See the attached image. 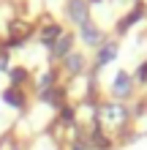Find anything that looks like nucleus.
<instances>
[{
  "label": "nucleus",
  "mask_w": 147,
  "mask_h": 150,
  "mask_svg": "<svg viewBox=\"0 0 147 150\" xmlns=\"http://www.w3.org/2000/svg\"><path fill=\"white\" fill-rule=\"evenodd\" d=\"M68 14H71V19L79 25L87 22V3H84V0H71V8H68Z\"/></svg>",
  "instance_id": "nucleus-1"
},
{
  "label": "nucleus",
  "mask_w": 147,
  "mask_h": 150,
  "mask_svg": "<svg viewBox=\"0 0 147 150\" xmlns=\"http://www.w3.org/2000/svg\"><path fill=\"white\" fill-rule=\"evenodd\" d=\"M101 115L109 123H123L125 120V109L120 107V104H106V107H101Z\"/></svg>",
  "instance_id": "nucleus-2"
},
{
  "label": "nucleus",
  "mask_w": 147,
  "mask_h": 150,
  "mask_svg": "<svg viewBox=\"0 0 147 150\" xmlns=\"http://www.w3.org/2000/svg\"><path fill=\"white\" fill-rule=\"evenodd\" d=\"M115 93L117 96H128V93H131V76H128L125 71H120L115 76Z\"/></svg>",
  "instance_id": "nucleus-3"
},
{
  "label": "nucleus",
  "mask_w": 147,
  "mask_h": 150,
  "mask_svg": "<svg viewBox=\"0 0 147 150\" xmlns=\"http://www.w3.org/2000/svg\"><path fill=\"white\" fill-rule=\"evenodd\" d=\"M68 49H71V36H60L55 44H52V55L55 57H65Z\"/></svg>",
  "instance_id": "nucleus-4"
},
{
  "label": "nucleus",
  "mask_w": 147,
  "mask_h": 150,
  "mask_svg": "<svg viewBox=\"0 0 147 150\" xmlns=\"http://www.w3.org/2000/svg\"><path fill=\"white\" fill-rule=\"evenodd\" d=\"M82 38L87 41V44H93V47H96V44H101V38H103V36H101V30H96L90 22H84V25H82Z\"/></svg>",
  "instance_id": "nucleus-5"
},
{
  "label": "nucleus",
  "mask_w": 147,
  "mask_h": 150,
  "mask_svg": "<svg viewBox=\"0 0 147 150\" xmlns=\"http://www.w3.org/2000/svg\"><path fill=\"white\" fill-rule=\"evenodd\" d=\"M115 55H117V47H115V44H103V47H101V52H98V66H106L109 63V60H115Z\"/></svg>",
  "instance_id": "nucleus-6"
},
{
  "label": "nucleus",
  "mask_w": 147,
  "mask_h": 150,
  "mask_svg": "<svg viewBox=\"0 0 147 150\" xmlns=\"http://www.w3.org/2000/svg\"><path fill=\"white\" fill-rule=\"evenodd\" d=\"M142 16H144V6H136L134 11L128 14V16H125L123 22H120V30H125V28H131V25H134L136 19H142Z\"/></svg>",
  "instance_id": "nucleus-7"
},
{
  "label": "nucleus",
  "mask_w": 147,
  "mask_h": 150,
  "mask_svg": "<svg viewBox=\"0 0 147 150\" xmlns=\"http://www.w3.org/2000/svg\"><path fill=\"white\" fill-rule=\"evenodd\" d=\"M60 36H63V33H60V28H57V25H49V28L41 33V41H44V44H55Z\"/></svg>",
  "instance_id": "nucleus-8"
},
{
  "label": "nucleus",
  "mask_w": 147,
  "mask_h": 150,
  "mask_svg": "<svg viewBox=\"0 0 147 150\" xmlns=\"http://www.w3.org/2000/svg\"><path fill=\"white\" fill-rule=\"evenodd\" d=\"M65 66H68V71H82V66H84V60H82V55H65Z\"/></svg>",
  "instance_id": "nucleus-9"
},
{
  "label": "nucleus",
  "mask_w": 147,
  "mask_h": 150,
  "mask_svg": "<svg viewBox=\"0 0 147 150\" xmlns=\"http://www.w3.org/2000/svg\"><path fill=\"white\" fill-rule=\"evenodd\" d=\"M3 98L11 104V107H22V96L16 93V90H6V93H3Z\"/></svg>",
  "instance_id": "nucleus-10"
},
{
  "label": "nucleus",
  "mask_w": 147,
  "mask_h": 150,
  "mask_svg": "<svg viewBox=\"0 0 147 150\" xmlns=\"http://www.w3.org/2000/svg\"><path fill=\"white\" fill-rule=\"evenodd\" d=\"M60 96H63L60 90H46V93H44V98L52 101V104H60Z\"/></svg>",
  "instance_id": "nucleus-11"
},
{
  "label": "nucleus",
  "mask_w": 147,
  "mask_h": 150,
  "mask_svg": "<svg viewBox=\"0 0 147 150\" xmlns=\"http://www.w3.org/2000/svg\"><path fill=\"white\" fill-rule=\"evenodd\" d=\"M22 79H25V68H14L11 71V82L16 85V82H22Z\"/></svg>",
  "instance_id": "nucleus-12"
},
{
  "label": "nucleus",
  "mask_w": 147,
  "mask_h": 150,
  "mask_svg": "<svg viewBox=\"0 0 147 150\" xmlns=\"http://www.w3.org/2000/svg\"><path fill=\"white\" fill-rule=\"evenodd\" d=\"M136 76H139V79H142V82H144V79H147V63H144V66H139V71H136Z\"/></svg>",
  "instance_id": "nucleus-13"
},
{
  "label": "nucleus",
  "mask_w": 147,
  "mask_h": 150,
  "mask_svg": "<svg viewBox=\"0 0 147 150\" xmlns=\"http://www.w3.org/2000/svg\"><path fill=\"white\" fill-rule=\"evenodd\" d=\"M46 85H52V74H44V76H41V87H46Z\"/></svg>",
  "instance_id": "nucleus-14"
},
{
  "label": "nucleus",
  "mask_w": 147,
  "mask_h": 150,
  "mask_svg": "<svg viewBox=\"0 0 147 150\" xmlns=\"http://www.w3.org/2000/svg\"><path fill=\"white\" fill-rule=\"evenodd\" d=\"M74 150H90V147H84V145L79 142V145H74Z\"/></svg>",
  "instance_id": "nucleus-15"
},
{
  "label": "nucleus",
  "mask_w": 147,
  "mask_h": 150,
  "mask_svg": "<svg viewBox=\"0 0 147 150\" xmlns=\"http://www.w3.org/2000/svg\"><path fill=\"white\" fill-rule=\"evenodd\" d=\"M0 68H6V55H0Z\"/></svg>",
  "instance_id": "nucleus-16"
}]
</instances>
